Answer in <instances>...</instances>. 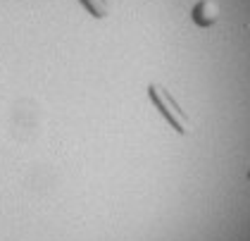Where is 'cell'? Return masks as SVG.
Returning <instances> with one entry per match:
<instances>
[{"instance_id":"obj_1","label":"cell","mask_w":250,"mask_h":241,"mask_svg":"<svg viewBox=\"0 0 250 241\" xmlns=\"http://www.w3.org/2000/svg\"><path fill=\"white\" fill-rule=\"evenodd\" d=\"M153 100H155V105H157V108H162V115H165L172 124H176V127H181V124H184V122H181V112H179V108H174L172 100H169L165 93H155L153 91Z\"/></svg>"}]
</instances>
